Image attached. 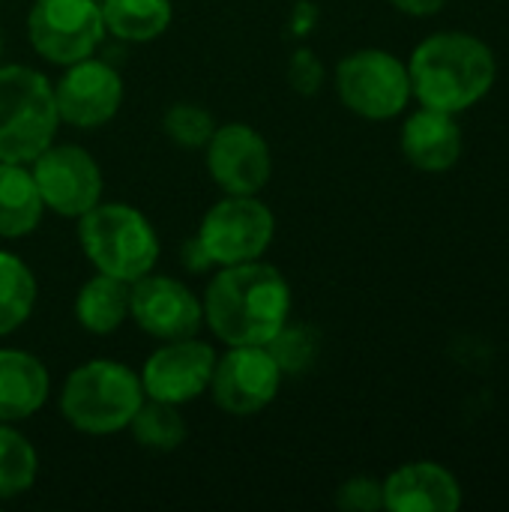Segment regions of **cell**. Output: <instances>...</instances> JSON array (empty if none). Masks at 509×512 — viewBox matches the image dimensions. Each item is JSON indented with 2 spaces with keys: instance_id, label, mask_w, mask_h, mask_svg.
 Here are the masks:
<instances>
[{
  "instance_id": "cell-22",
  "label": "cell",
  "mask_w": 509,
  "mask_h": 512,
  "mask_svg": "<svg viewBox=\"0 0 509 512\" xmlns=\"http://www.w3.org/2000/svg\"><path fill=\"white\" fill-rule=\"evenodd\" d=\"M39 474V456L33 444L12 429V423H0V501H12L27 495Z\"/></svg>"
},
{
  "instance_id": "cell-8",
  "label": "cell",
  "mask_w": 509,
  "mask_h": 512,
  "mask_svg": "<svg viewBox=\"0 0 509 512\" xmlns=\"http://www.w3.org/2000/svg\"><path fill=\"white\" fill-rule=\"evenodd\" d=\"M27 36L42 60L72 66L99 48L105 36L102 6L99 0H36L27 15Z\"/></svg>"
},
{
  "instance_id": "cell-24",
  "label": "cell",
  "mask_w": 509,
  "mask_h": 512,
  "mask_svg": "<svg viewBox=\"0 0 509 512\" xmlns=\"http://www.w3.org/2000/svg\"><path fill=\"white\" fill-rule=\"evenodd\" d=\"M264 348L270 351V357L276 360L282 375L297 378V375H306L315 366V360L321 354V336L309 324H288L285 321L279 327V333Z\"/></svg>"
},
{
  "instance_id": "cell-3",
  "label": "cell",
  "mask_w": 509,
  "mask_h": 512,
  "mask_svg": "<svg viewBox=\"0 0 509 512\" xmlns=\"http://www.w3.org/2000/svg\"><path fill=\"white\" fill-rule=\"evenodd\" d=\"M144 399L141 378L126 363L87 360L69 372L60 390V414L84 435H114L129 429Z\"/></svg>"
},
{
  "instance_id": "cell-12",
  "label": "cell",
  "mask_w": 509,
  "mask_h": 512,
  "mask_svg": "<svg viewBox=\"0 0 509 512\" xmlns=\"http://www.w3.org/2000/svg\"><path fill=\"white\" fill-rule=\"evenodd\" d=\"M207 171L225 195H258L273 174L267 138L246 123H225L207 141Z\"/></svg>"
},
{
  "instance_id": "cell-10",
  "label": "cell",
  "mask_w": 509,
  "mask_h": 512,
  "mask_svg": "<svg viewBox=\"0 0 509 512\" xmlns=\"http://www.w3.org/2000/svg\"><path fill=\"white\" fill-rule=\"evenodd\" d=\"M282 372L264 345H237L216 357L207 393L216 408L231 417H252L273 405L282 387Z\"/></svg>"
},
{
  "instance_id": "cell-13",
  "label": "cell",
  "mask_w": 509,
  "mask_h": 512,
  "mask_svg": "<svg viewBox=\"0 0 509 512\" xmlns=\"http://www.w3.org/2000/svg\"><path fill=\"white\" fill-rule=\"evenodd\" d=\"M213 366H216L213 345L189 336V339H174L156 348L147 357L138 378H141L147 399H159V402L180 408L207 393Z\"/></svg>"
},
{
  "instance_id": "cell-31",
  "label": "cell",
  "mask_w": 509,
  "mask_h": 512,
  "mask_svg": "<svg viewBox=\"0 0 509 512\" xmlns=\"http://www.w3.org/2000/svg\"><path fill=\"white\" fill-rule=\"evenodd\" d=\"M0 54H3V36H0Z\"/></svg>"
},
{
  "instance_id": "cell-11",
  "label": "cell",
  "mask_w": 509,
  "mask_h": 512,
  "mask_svg": "<svg viewBox=\"0 0 509 512\" xmlns=\"http://www.w3.org/2000/svg\"><path fill=\"white\" fill-rule=\"evenodd\" d=\"M129 318L159 342L189 339L204 324L201 300L180 279L144 273L129 282Z\"/></svg>"
},
{
  "instance_id": "cell-29",
  "label": "cell",
  "mask_w": 509,
  "mask_h": 512,
  "mask_svg": "<svg viewBox=\"0 0 509 512\" xmlns=\"http://www.w3.org/2000/svg\"><path fill=\"white\" fill-rule=\"evenodd\" d=\"M399 12L405 15H414V18H429V15H438L447 0H390Z\"/></svg>"
},
{
  "instance_id": "cell-21",
  "label": "cell",
  "mask_w": 509,
  "mask_h": 512,
  "mask_svg": "<svg viewBox=\"0 0 509 512\" xmlns=\"http://www.w3.org/2000/svg\"><path fill=\"white\" fill-rule=\"evenodd\" d=\"M36 276L12 252L0 249V339L24 327L36 309Z\"/></svg>"
},
{
  "instance_id": "cell-23",
  "label": "cell",
  "mask_w": 509,
  "mask_h": 512,
  "mask_svg": "<svg viewBox=\"0 0 509 512\" xmlns=\"http://www.w3.org/2000/svg\"><path fill=\"white\" fill-rule=\"evenodd\" d=\"M129 429H132V438L138 441V447L159 450V453H171L186 441L183 414L177 411V405H168L159 399H144L141 408L135 411Z\"/></svg>"
},
{
  "instance_id": "cell-14",
  "label": "cell",
  "mask_w": 509,
  "mask_h": 512,
  "mask_svg": "<svg viewBox=\"0 0 509 512\" xmlns=\"http://www.w3.org/2000/svg\"><path fill=\"white\" fill-rule=\"evenodd\" d=\"M54 102L60 123H69L75 129H99L123 105V81L120 72L105 63L84 57L60 75L54 84Z\"/></svg>"
},
{
  "instance_id": "cell-15",
  "label": "cell",
  "mask_w": 509,
  "mask_h": 512,
  "mask_svg": "<svg viewBox=\"0 0 509 512\" xmlns=\"http://www.w3.org/2000/svg\"><path fill=\"white\" fill-rule=\"evenodd\" d=\"M465 504L462 483L438 462L399 465L384 480V510L390 512H459Z\"/></svg>"
},
{
  "instance_id": "cell-16",
  "label": "cell",
  "mask_w": 509,
  "mask_h": 512,
  "mask_svg": "<svg viewBox=\"0 0 509 512\" xmlns=\"http://www.w3.org/2000/svg\"><path fill=\"white\" fill-rule=\"evenodd\" d=\"M399 144H402V156L408 159V165H414L423 174H444L459 162L465 138H462V126L456 114L420 105L402 123Z\"/></svg>"
},
{
  "instance_id": "cell-7",
  "label": "cell",
  "mask_w": 509,
  "mask_h": 512,
  "mask_svg": "<svg viewBox=\"0 0 509 512\" xmlns=\"http://www.w3.org/2000/svg\"><path fill=\"white\" fill-rule=\"evenodd\" d=\"M276 234L273 210L258 195H225L216 201L198 228V240L216 267L258 261Z\"/></svg>"
},
{
  "instance_id": "cell-5",
  "label": "cell",
  "mask_w": 509,
  "mask_h": 512,
  "mask_svg": "<svg viewBox=\"0 0 509 512\" xmlns=\"http://www.w3.org/2000/svg\"><path fill=\"white\" fill-rule=\"evenodd\" d=\"M60 126L54 87L30 66H0V162L30 165Z\"/></svg>"
},
{
  "instance_id": "cell-4",
  "label": "cell",
  "mask_w": 509,
  "mask_h": 512,
  "mask_svg": "<svg viewBox=\"0 0 509 512\" xmlns=\"http://www.w3.org/2000/svg\"><path fill=\"white\" fill-rule=\"evenodd\" d=\"M78 243L96 273L135 282L159 261V237L150 219L129 204H96L78 216Z\"/></svg>"
},
{
  "instance_id": "cell-19",
  "label": "cell",
  "mask_w": 509,
  "mask_h": 512,
  "mask_svg": "<svg viewBox=\"0 0 509 512\" xmlns=\"http://www.w3.org/2000/svg\"><path fill=\"white\" fill-rule=\"evenodd\" d=\"M75 318L93 336L114 333L129 318V282L96 273L81 285L75 297Z\"/></svg>"
},
{
  "instance_id": "cell-28",
  "label": "cell",
  "mask_w": 509,
  "mask_h": 512,
  "mask_svg": "<svg viewBox=\"0 0 509 512\" xmlns=\"http://www.w3.org/2000/svg\"><path fill=\"white\" fill-rule=\"evenodd\" d=\"M180 261H183V267H186L189 273H207V270H213V267H216V264H213V258L207 255V249L201 246V240H198V237L183 240V246H180Z\"/></svg>"
},
{
  "instance_id": "cell-2",
  "label": "cell",
  "mask_w": 509,
  "mask_h": 512,
  "mask_svg": "<svg viewBox=\"0 0 509 512\" xmlns=\"http://www.w3.org/2000/svg\"><path fill=\"white\" fill-rule=\"evenodd\" d=\"M411 96L435 111L462 114L480 105L498 81L492 45L468 30L426 36L408 60Z\"/></svg>"
},
{
  "instance_id": "cell-30",
  "label": "cell",
  "mask_w": 509,
  "mask_h": 512,
  "mask_svg": "<svg viewBox=\"0 0 509 512\" xmlns=\"http://www.w3.org/2000/svg\"><path fill=\"white\" fill-rule=\"evenodd\" d=\"M306 6H309V3H300V6H297V24H294V30H297L300 36H303V33L309 30V24L315 21V15L306 12Z\"/></svg>"
},
{
  "instance_id": "cell-18",
  "label": "cell",
  "mask_w": 509,
  "mask_h": 512,
  "mask_svg": "<svg viewBox=\"0 0 509 512\" xmlns=\"http://www.w3.org/2000/svg\"><path fill=\"white\" fill-rule=\"evenodd\" d=\"M45 204L27 165L0 162V237L18 240L36 231Z\"/></svg>"
},
{
  "instance_id": "cell-20",
  "label": "cell",
  "mask_w": 509,
  "mask_h": 512,
  "mask_svg": "<svg viewBox=\"0 0 509 512\" xmlns=\"http://www.w3.org/2000/svg\"><path fill=\"white\" fill-rule=\"evenodd\" d=\"M99 6L105 33L120 42H153L174 18L171 0H102Z\"/></svg>"
},
{
  "instance_id": "cell-1",
  "label": "cell",
  "mask_w": 509,
  "mask_h": 512,
  "mask_svg": "<svg viewBox=\"0 0 509 512\" xmlns=\"http://www.w3.org/2000/svg\"><path fill=\"white\" fill-rule=\"evenodd\" d=\"M201 309L213 336L228 348L267 345L291 315V285L261 258L231 264L210 279Z\"/></svg>"
},
{
  "instance_id": "cell-9",
  "label": "cell",
  "mask_w": 509,
  "mask_h": 512,
  "mask_svg": "<svg viewBox=\"0 0 509 512\" xmlns=\"http://www.w3.org/2000/svg\"><path fill=\"white\" fill-rule=\"evenodd\" d=\"M30 165L45 210L78 219L102 201V168L84 147L51 144Z\"/></svg>"
},
{
  "instance_id": "cell-17",
  "label": "cell",
  "mask_w": 509,
  "mask_h": 512,
  "mask_svg": "<svg viewBox=\"0 0 509 512\" xmlns=\"http://www.w3.org/2000/svg\"><path fill=\"white\" fill-rule=\"evenodd\" d=\"M51 378L39 357L0 348V423L30 420L48 402Z\"/></svg>"
},
{
  "instance_id": "cell-6",
  "label": "cell",
  "mask_w": 509,
  "mask_h": 512,
  "mask_svg": "<svg viewBox=\"0 0 509 512\" xmlns=\"http://www.w3.org/2000/svg\"><path fill=\"white\" fill-rule=\"evenodd\" d=\"M336 93L342 105L363 120H393L411 102L408 63L384 48H360L339 60Z\"/></svg>"
},
{
  "instance_id": "cell-27",
  "label": "cell",
  "mask_w": 509,
  "mask_h": 512,
  "mask_svg": "<svg viewBox=\"0 0 509 512\" xmlns=\"http://www.w3.org/2000/svg\"><path fill=\"white\" fill-rule=\"evenodd\" d=\"M288 84L300 96H312L324 87V63L312 48H297L288 63Z\"/></svg>"
},
{
  "instance_id": "cell-26",
  "label": "cell",
  "mask_w": 509,
  "mask_h": 512,
  "mask_svg": "<svg viewBox=\"0 0 509 512\" xmlns=\"http://www.w3.org/2000/svg\"><path fill=\"white\" fill-rule=\"evenodd\" d=\"M339 510L378 512L384 510V480L375 477H351L336 492Z\"/></svg>"
},
{
  "instance_id": "cell-25",
  "label": "cell",
  "mask_w": 509,
  "mask_h": 512,
  "mask_svg": "<svg viewBox=\"0 0 509 512\" xmlns=\"http://www.w3.org/2000/svg\"><path fill=\"white\" fill-rule=\"evenodd\" d=\"M162 129H165V135L174 144H180L186 150H195V147H207L210 135L216 132V120H213V114L204 105L177 102V105H171L165 111Z\"/></svg>"
}]
</instances>
